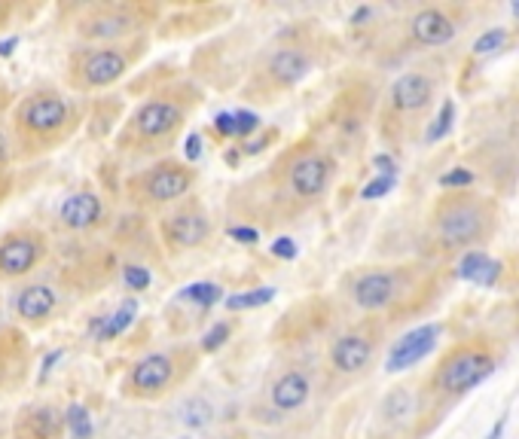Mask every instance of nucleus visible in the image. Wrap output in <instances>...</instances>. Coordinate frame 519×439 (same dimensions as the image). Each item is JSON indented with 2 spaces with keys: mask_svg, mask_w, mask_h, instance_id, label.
Instances as JSON below:
<instances>
[{
  "mask_svg": "<svg viewBox=\"0 0 519 439\" xmlns=\"http://www.w3.org/2000/svg\"><path fill=\"white\" fill-rule=\"evenodd\" d=\"M199 180V171L181 159H156L138 171H132L123 183L126 202L135 211H168L175 208L178 202L190 199L193 186Z\"/></svg>",
  "mask_w": 519,
  "mask_h": 439,
  "instance_id": "obj_8",
  "label": "nucleus"
},
{
  "mask_svg": "<svg viewBox=\"0 0 519 439\" xmlns=\"http://www.w3.org/2000/svg\"><path fill=\"white\" fill-rule=\"evenodd\" d=\"M34 342L31 333L4 321L0 324V394L16 391L31 372Z\"/></svg>",
  "mask_w": 519,
  "mask_h": 439,
  "instance_id": "obj_19",
  "label": "nucleus"
},
{
  "mask_svg": "<svg viewBox=\"0 0 519 439\" xmlns=\"http://www.w3.org/2000/svg\"><path fill=\"white\" fill-rule=\"evenodd\" d=\"M86 107L80 98L59 86H31L10 110L7 129L16 147V162H34L52 156L83 129Z\"/></svg>",
  "mask_w": 519,
  "mask_h": 439,
  "instance_id": "obj_1",
  "label": "nucleus"
},
{
  "mask_svg": "<svg viewBox=\"0 0 519 439\" xmlns=\"http://www.w3.org/2000/svg\"><path fill=\"white\" fill-rule=\"evenodd\" d=\"M373 168L379 171V177H397V165H394V159L385 156V153L373 156Z\"/></svg>",
  "mask_w": 519,
  "mask_h": 439,
  "instance_id": "obj_40",
  "label": "nucleus"
},
{
  "mask_svg": "<svg viewBox=\"0 0 519 439\" xmlns=\"http://www.w3.org/2000/svg\"><path fill=\"white\" fill-rule=\"evenodd\" d=\"M199 153H202V138H199V135H190V141H187V156L196 159Z\"/></svg>",
  "mask_w": 519,
  "mask_h": 439,
  "instance_id": "obj_41",
  "label": "nucleus"
},
{
  "mask_svg": "<svg viewBox=\"0 0 519 439\" xmlns=\"http://www.w3.org/2000/svg\"><path fill=\"white\" fill-rule=\"evenodd\" d=\"M13 162H16V147H13L10 129H7V125H0V174H7V168Z\"/></svg>",
  "mask_w": 519,
  "mask_h": 439,
  "instance_id": "obj_30",
  "label": "nucleus"
},
{
  "mask_svg": "<svg viewBox=\"0 0 519 439\" xmlns=\"http://www.w3.org/2000/svg\"><path fill=\"white\" fill-rule=\"evenodd\" d=\"M62 16L77 46H117L144 40L159 22V7L144 0H92L62 7Z\"/></svg>",
  "mask_w": 519,
  "mask_h": 439,
  "instance_id": "obj_4",
  "label": "nucleus"
},
{
  "mask_svg": "<svg viewBox=\"0 0 519 439\" xmlns=\"http://www.w3.org/2000/svg\"><path fill=\"white\" fill-rule=\"evenodd\" d=\"M504 427H507V418L501 415V418L495 421V427H492V430L486 433V439H501V433H504Z\"/></svg>",
  "mask_w": 519,
  "mask_h": 439,
  "instance_id": "obj_42",
  "label": "nucleus"
},
{
  "mask_svg": "<svg viewBox=\"0 0 519 439\" xmlns=\"http://www.w3.org/2000/svg\"><path fill=\"white\" fill-rule=\"evenodd\" d=\"M68 409L59 400H31L16 409L10 424V439H65Z\"/></svg>",
  "mask_w": 519,
  "mask_h": 439,
  "instance_id": "obj_18",
  "label": "nucleus"
},
{
  "mask_svg": "<svg viewBox=\"0 0 519 439\" xmlns=\"http://www.w3.org/2000/svg\"><path fill=\"white\" fill-rule=\"evenodd\" d=\"M147 55V37L117 46H71L65 55V86L71 95H95L123 83Z\"/></svg>",
  "mask_w": 519,
  "mask_h": 439,
  "instance_id": "obj_5",
  "label": "nucleus"
},
{
  "mask_svg": "<svg viewBox=\"0 0 519 439\" xmlns=\"http://www.w3.org/2000/svg\"><path fill=\"white\" fill-rule=\"evenodd\" d=\"M455 28L452 13L440 7H425L410 19V37L419 46H446L455 37Z\"/></svg>",
  "mask_w": 519,
  "mask_h": 439,
  "instance_id": "obj_22",
  "label": "nucleus"
},
{
  "mask_svg": "<svg viewBox=\"0 0 519 439\" xmlns=\"http://www.w3.org/2000/svg\"><path fill=\"white\" fill-rule=\"evenodd\" d=\"M434 238L443 250H474L495 232V205L474 193H452L434 205Z\"/></svg>",
  "mask_w": 519,
  "mask_h": 439,
  "instance_id": "obj_9",
  "label": "nucleus"
},
{
  "mask_svg": "<svg viewBox=\"0 0 519 439\" xmlns=\"http://www.w3.org/2000/svg\"><path fill=\"white\" fill-rule=\"evenodd\" d=\"M297 241H291V238H278V241H272V257H278V260H297Z\"/></svg>",
  "mask_w": 519,
  "mask_h": 439,
  "instance_id": "obj_37",
  "label": "nucleus"
},
{
  "mask_svg": "<svg viewBox=\"0 0 519 439\" xmlns=\"http://www.w3.org/2000/svg\"><path fill=\"white\" fill-rule=\"evenodd\" d=\"M184 412H187V415H184V424H187V427H205V424L211 421V409H208V403H202V400H193Z\"/></svg>",
  "mask_w": 519,
  "mask_h": 439,
  "instance_id": "obj_31",
  "label": "nucleus"
},
{
  "mask_svg": "<svg viewBox=\"0 0 519 439\" xmlns=\"http://www.w3.org/2000/svg\"><path fill=\"white\" fill-rule=\"evenodd\" d=\"M4 315H7V296H4V290H0V324L7 321Z\"/></svg>",
  "mask_w": 519,
  "mask_h": 439,
  "instance_id": "obj_43",
  "label": "nucleus"
},
{
  "mask_svg": "<svg viewBox=\"0 0 519 439\" xmlns=\"http://www.w3.org/2000/svg\"><path fill=\"white\" fill-rule=\"evenodd\" d=\"M309 397H312V379L303 366H291L278 372L275 382L269 385V406L281 415L303 409Z\"/></svg>",
  "mask_w": 519,
  "mask_h": 439,
  "instance_id": "obj_21",
  "label": "nucleus"
},
{
  "mask_svg": "<svg viewBox=\"0 0 519 439\" xmlns=\"http://www.w3.org/2000/svg\"><path fill=\"white\" fill-rule=\"evenodd\" d=\"M379 339H382V327L379 324H361L355 330H345L342 336H336L330 342L327 351V375L333 382H355L358 375H364L379 351Z\"/></svg>",
  "mask_w": 519,
  "mask_h": 439,
  "instance_id": "obj_12",
  "label": "nucleus"
},
{
  "mask_svg": "<svg viewBox=\"0 0 519 439\" xmlns=\"http://www.w3.org/2000/svg\"><path fill=\"white\" fill-rule=\"evenodd\" d=\"M181 296L196 302V305H202V308H208V305H217L223 299V287H217V284H193Z\"/></svg>",
  "mask_w": 519,
  "mask_h": 439,
  "instance_id": "obj_25",
  "label": "nucleus"
},
{
  "mask_svg": "<svg viewBox=\"0 0 519 439\" xmlns=\"http://www.w3.org/2000/svg\"><path fill=\"white\" fill-rule=\"evenodd\" d=\"M199 363V351L190 345H171L138 357L120 379V394L132 403H156L178 391Z\"/></svg>",
  "mask_w": 519,
  "mask_h": 439,
  "instance_id": "obj_6",
  "label": "nucleus"
},
{
  "mask_svg": "<svg viewBox=\"0 0 519 439\" xmlns=\"http://www.w3.org/2000/svg\"><path fill=\"white\" fill-rule=\"evenodd\" d=\"M315 65V58L309 49L303 46H281L278 52H272L263 68L257 74V83L251 86L254 95H260V101H272L275 92H287L294 89Z\"/></svg>",
  "mask_w": 519,
  "mask_h": 439,
  "instance_id": "obj_16",
  "label": "nucleus"
},
{
  "mask_svg": "<svg viewBox=\"0 0 519 439\" xmlns=\"http://www.w3.org/2000/svg\"><path fill=\"white\" fill-rule=\"evenodd\" d=\"M504 40H507L504 28H492V31H486V34L477 37V43H474V55H489V52L501 49Z\"/></svg>",
  "mask_w": 519,
  "mask_h": 439,
  "instance_id": "obj_28",
  "label": "nucleus"
},
{
  "mask_svg": "<svg viewBox=\"0 0 519 439\" xmlns=\"http://www.w3.org/2000/svg\"><path fill=\"white\" fill-rule=\"evenodd\" d=\"M513 13H516V16H519V4H513Z\"/></svg>",
  "mask_w": 519,
  "mask_h": 439,
  "instance_id": "obj_44",
  "label": "nucleus"
},
{
  "mask_svg": "<svg viewBox=\"0 0 519 439\" xmlns=\"http://www.w3.org/2000/svg\"><path fill=\"white\" fill-rule=\"evenodd\" d=\"M275 174L281 180V193H284L281 199L291 202V211H303L324 199L336 174V162L327 150L300 144L281 156Z\"/></svg>",
  "mask_w": 519,
  "mask_h": 439,
  "instance_id": "obj_10",
  "label": "nucleus"
},
{
  "mask_svg": "<svg viewBox=\"0 0 519 439\" xmlns=\"http://www.w3.org/2000/svg\"><path fill=\"white\" fill-rule=\"evenodd\" d=\"M199 104V89L193 83H168L147 95L120 125L113 147L126 159H165L178 144L181 132Z\"/></svg>",
  "mask_w": 519,
  "mask_h": 439,
  "instance_id": "obj_3",
  "label": "nucleus"
},
{
  "mask_svg": "<svg viewBox=\"0 0 519 439\" xmlns=\"http://www.w3.org/2000/svg\"><path fill=\"white\" fill-rule=\"evenodd\" d=\"M419 275L416 266H400V269H373L358 275L352 284V299L364 311H385L397 302H403L413 290V278Z\"/></svg>",
  "mask_w": 519,
  "mask_h": 439,
  "instance_id": "obj_15",
  "label": "nucleus"
},
{
  "mask_svg": "<svg viewBox=\"0 0 519 439\" xmlns=\"http://www.w3.org/2000/svg\"><path fill=\"white\" fill-rule=\"evenodd\" d=\"M394 183H397V177H373L367 186H364V199H382L385 193H391L394 190Z\"/></svg>",
  "mask_w": 519,
  "mask_h": 439,
  "instance_id": "obj_33",
  "label": "nucleus"
},
{
  "mask_svg": "<svg viewBox=\"0 0 519 439\" xmlns=\"http://www.w3.org/2000/svg\"><path fill=\"white\" fill-rule=\"evenodd\" d=\"M229 339V324L226 321H220V324H214L211 330H208V336L202 339V351L205 354H211V351H217L223 342Z\"/></svg>",
  "mask_w": 519,
  "mask_h": 439,
  "instance_id": "obj_32",
  "label": "nucleus"
},
{
  "mask_svg": "<svg viewBox=\"0 0 519 439\" xmlns=\"http://www.w3.org/2000/svg\"><path fill=\"white\" fill-rule=\"evenodd\" d=\"M214 132H217L220 138H239L236 113H217V116H214Z\"/></svg>",
  "mask_w": 519,
  "mask_h": 439,
  "instance_id": "obj_35",
  "label": "nucleus"
},
{
  "mask_svg": "<svg viewBox=\"0 0 519 439\" xmlns=\"http://www.w3.org/2000/svg\"><path fill=\"white\" fill-rule=\"evenodd\" d=\"M107 223H110L107 199L89 183H83V186H77V190H71L68 196H62V202L55 205V214H52V229L65 238L98 235Z\"/></svg>",
  "mask_w": 519,
  "mask_h": 439,
  "instance_id": "obj_13",
  "label": "nucleus"
},
{
  "mask_svg": "<svg viewBox=\"0 0 519 439\" xmlns=\"http://www.w3.org/2000/svg\"><path fill=\"white\" fill-rule=\"evenodd\" d=\"M275 138H278V132H275V129H272V132H263L257 141H245L242 153H245V156H257V153H263V150H266V147H269Z\"/></svg>",
  "mask_w": 519,
  "mask_h": 439,
  "instance_id": "obj_38",
  "label": "nucleus"
},
{
  "mask_svg": "<svg viewBox=\"0 0 519 439\" xmlns=\"http://www.w3.org/2000/svg\"><path fill=\"white\" fill-rule=\"evenodd\" d=\"M55 254V238L49 226L19 223L0 232V284H25L40 275Z\"/></svg>",
  "mask_w": 519,
  "mask_h": 439,
  "instance_id": "obj_11",
  "label": "nucleus"
},
{
  "mask_svg": "<svg viewBox=\"0 0 519 439\" xmlns=\"http://www.w3.org/2000/svg\"><path fill=\"white\" fill-rule=\"evenodd\" d=\"M123 281H126V287L129 290H147L150 287V281H153V275H150V269H144V266H126L123 269Z\"/></svg>",
  "mask_w": 519,
  "mask_h": 439,
  "instance_id": "obj_29",
  "label": "nucleus"
},
{
  "mask_svg": "<svg viewBox=\"0 0 519 439\" xmlns=\"http://www.w3.org/2000/svg\"><path fill=\"white\" fill-rule=\"evenodd\" d=\"M495 354L483 342H461L443 354L437 369L428 379V403L440 415L452 403H458L465 394H471L477 385H483L495 372Z\"/></svg>",
  "mask_w": 519,
  "mask_h": 439,
  "instance_id": "obj_7",
  "label": "nucleus"
},
{
  "mask_svg": "<svg viewBox=\"0 0 519 439\" xmlns=\"http://www.w3.org/2000/svg\"><path fill=\"white\" fill-rule=\"evenodd\" d=\"M440 333H443L440 324H422V327H416V330H410V333H403V336L394 342V348H391V354H388V360H385V369H388V372H403V369H410V366L422 363V360L437 348Z\"/></svg>",
  "mask_w": 519,
  "mask_h": 439,
  "instance_id": "obj_20",
  "label": "nucleus"
},
{
  "mask_svg": "<svg viewBox=\"0 0 519 439\" xmlns=\"http://www.w3.org/2000/svg\"><path fill=\"white\" fill-rule=\"evenodd\" d=\"M98 263L83 260V263H49L40 275H34L25 284H16L7 296V321L22 327L25 333H43L52 324L71 315V308L95 287L101 284L98 278Z\"/></svg>",
  "mask_w": 519,
  "mask_h": 439,
  "instance_id": "obj_2",
  "label": "nucleus"
},
{
  "mask_svg": "<svg viewBox=\"0 0 519 439\" xmlns=\"http://www.w3.org/2000/svg\"><path fill=\"white\" fill-rule=\"evenodd\" d=\"M156 229L168 254H187V250H196L211 238V217L199 199H184L159 214Z\"/></svg>",
  "mask_w": 519,
  "mask_h": 439,
  "instance_id": "obj_14",
  "label": "nucleus"
},
{
  "mask_svg": "<svg viewBox=\"0 0 519 439\" xmlns=\"http://www.w3.org/2000/svg\"><path fill=\"white\" fill-rule=\"evenodd\" d=\"M474 183V171H468V168H452V171H446V174H440V186L443 190H465L468 193V186Z\"/></svg>",
  "mask_w": 519,
  "mask_h": 439,
  "instance_id": "obj_27",
  "label": "nucleus"
},
{
  "mask_svg": "<svg viewBox=\"0 0 519 439\" xmlns=\"http://www.w3.org/2000/svg\"><path fill=\"white\" fill-rule=\"evenodd\" d=\"M236 129H239V138H248L260 129V116L251 113V110H239L236 113Z\"/></svg>",
  "mask_w": 519,
  "mask_h": 439,
  "instance_id": "obj_36",
  "label": "nucleus"
},
{
  "mask_svg": "<svg viewBox=\"0 0 519 439\" xmlns=\"http://www.w3.org/2000/svg\"><path fill=\"white\" fill-rule=\"evenodd\" d=\"M498 275H501V263L486 257L483 250H468L458 263V278L480 284V287H492L498 281Z\"/></svg>",
  "mask_w": 519,
  "mask_h": 439,
  "instance_id": "obj_23",
  "label": "nucleus"
},
{
  "mask_svg": "<svg viewBox=\"0 0 519 439\" xmlns=\"http://www.w3.org/2000/svg\"><path fill=\"white\" fill-rule=\"evenodd\" d=\"M229 238H236L242 244H257L260 241V232L251 229V226H233V229H229Z\"/></svg>",
  "mask_w": 519,
  "mask_h": 439,
  "instance_id": "obj_39",
  "label": "nucleus"
},
{
  "mask_svg": "<svg viewBox=\"0 0 519 439\" xmlns=\"http://www.w3.org/2000/svg\"><path fill=\"white\" fill-rule=\"evenodd\" d=\"M434 98V80L413 71V74H403L391 89H388V101H385V113H382V122H385V135H391V129L397 132L400 125H407L410 119L422 116L428 110Z\"/></svg>",
  "mask_w": 519,
  "mask_h": 439,
  "instance_id": "obj_17",
  "label": "nucleus"
},
{
  "mask_svg": "<svg viewBox=\"0 0 519 439\" xmlns=\"http://www.w3.org/2000/svg\"><path fill=\"white\" fill-rule=\"evenodd\" d=\"M19 13H22L19 0H0V34H4L7 28H13V22L19 19Z\"/></svg>",
  "mask_w": 519,
  "mask_h": 439,
  "instance_id": "obj_34",
  "label": "nucleus"
},
{
  "mask_svg": "<svg viewBox=\"0 0 519 439\" xmlns=\"http://www.w3.org/2000/svg\"><path fill=\"white\" fill-rule=\"evenodd\" d=\"M452 119H455V104L452 101H443V107H440V113H437V119H434V125L428 129V141L434 144V141H440L449 129H452Z\"/></svg>",
  "mask_w": 519,
  "mask_h": 439,
  "instance_id": "obj_26",
  "label": "nucleus"
},
{
  "mask_svg": "<svg viewBox=\"0 0 519 439\" xmlns=\"http://www.w3.org/2000/svg\"><path fill=\"white\" fill-rule=\"evenodd\" d=\"M272 299H275V290L272 287H257V290H245V293L226 296L223 305H226V311H245V308H263Z\"/></svg>",
  "mask_w": 519,
  "mask_h": 439,
  "instance_id": "obj_24",
  "label": "nucleus"
}]
</instances>
